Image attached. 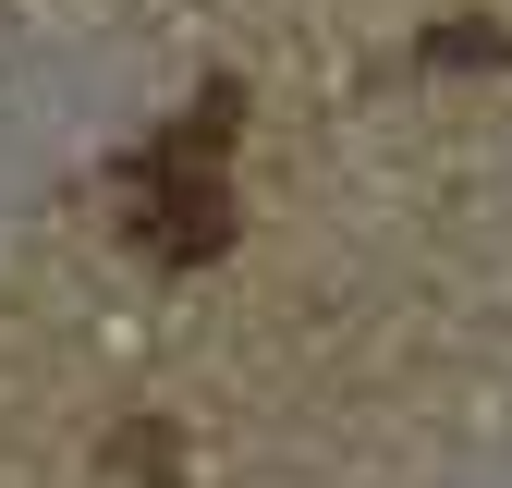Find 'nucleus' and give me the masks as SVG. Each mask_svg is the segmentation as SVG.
<instances>
[{"label":"nucleus","instance_id":"obj_1","mask_svg":"<svg viewBox=\"0 0 512 488\" xmlns=\"http://www.w3.org/2000/svg\"><path fill=\"white\" fill-rule=\"evenodd\" d=\"M427 49H439V61H500V25H476V13H452V25H439Z\"/></svg>","mask_w":512,"mask_h":488}]
</instances>
